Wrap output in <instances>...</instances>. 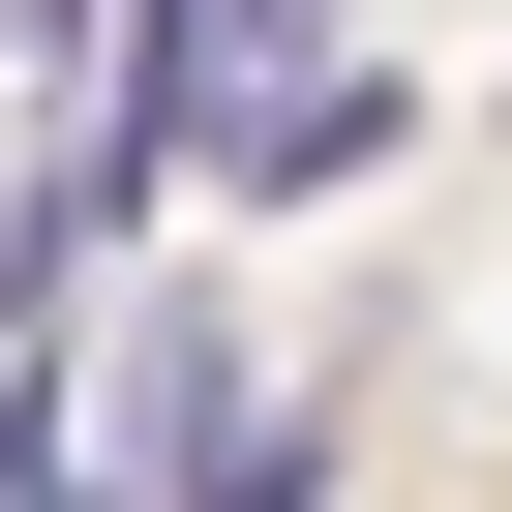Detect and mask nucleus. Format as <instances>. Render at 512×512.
<instances>
[{"label": "nucleus", "mask_w": 512, "mask_h": 512, "mask_svg": "<svg viewBox=\"0 0 512 512\" xmlns=\"http://www.w3.org/2000/svg\"><path fill=\"white\" fill-rule=\"evenodd\" d=\"M151 422H181V512H332V452H302L272 392H241L211 332H151Z\"/></svg>", "instance_id": "nucleus-1"}]
</instances>
